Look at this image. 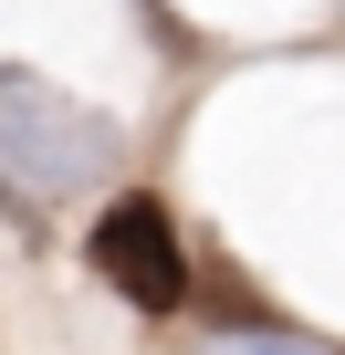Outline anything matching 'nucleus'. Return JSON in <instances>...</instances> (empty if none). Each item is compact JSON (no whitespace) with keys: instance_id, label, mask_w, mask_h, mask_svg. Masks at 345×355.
Returning <instances> with one entry per match:
<instances>
[{"instance_id":"7ed1b4c3","label":"nucleus","mask_w":345,"mask_h":355,"mask_svg":"<svg viewBox=\"0 0 345 355\" xmlns=\"http://www.w3.org/2000/svg\"><path fill=\"white\" fill-rule=\"evenodd\" d=\"M210 355H324V345H303V334H220Z\"/></svg>"},{"instance_id":"f03ea898","label":"nucleus","mask_w":345,"mask_h":355,"mask_svg":"<svg viewBox=\"0 0 345 355\" xmlns=\"http://www.w3.org/2000/svg\"><path fill=\"white\" fill-rule=\"evenodd\" d=\"M94 272L126 303H146V313H178L189 303V251H178V220H167L157 199H115L94 220Z\"/></svg>"},{"instance_id":"f257e3e1","label":"nucleus","mask_w":345,"mask_h":355,"mask_svg":"<svg viewBox=\"0 0 345 355\" xmlns=\"http://www.w3.org/2000/svg\"><path fill=\"white\" fill-rule=\"evenodd\" d=\"M0 167L22 178V199H74L115 178V125L94 105H74L63 84L0 63Z\"/></svg>"}]
</instances>
